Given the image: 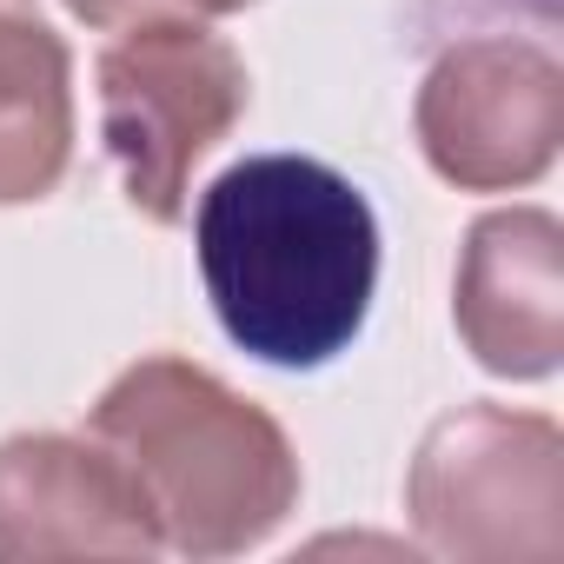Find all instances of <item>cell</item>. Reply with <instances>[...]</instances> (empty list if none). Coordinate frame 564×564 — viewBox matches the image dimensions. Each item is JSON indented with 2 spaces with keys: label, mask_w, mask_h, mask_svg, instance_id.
<instances>
[{
  "label": "cell",
  "mask_w": 564,
  "mask_h": 564,
  "mask_svg": "<svg viewBox=\"0 0 564 564\" xmlns=\"http://www.w3.org/2000/svg\"><path fill=\"white\" fill-rule=\"evenodd\" d=\"M564 232L544 206L485 213L458 252V339L498 379H551L564 359Z\"/></svg>",
  "instance_id": "7"
},
{
  "label": "cell",
  "mask_w": 564,
  "mask_h": 564,
  "mask_svg": "<svg viewBox=\"0 0 564 564\" xmlns=\"http://www.w3.org/2000/svg\"><path fill=\"white\" fill-rule=\"evenodd\" d=\"M419 147L458 193H505L551 173L564 140V67L518 34L458 41L419 87Z\"/></svg>",
  "instance_id": "5"
},
{
  "label": "cell",
  "mask_w": 564,
  "mask_h": 564,
  "mask_svg": "<svg viewBox=\"0 0 564 564\" xmlns=\"http://www.w3.org/2000/svg\"><path fill=\"white\" fill-rule=\"evenodd\" d=\"M419 544L458 564L557 557L564 544V432L544 412L458 405L405 471Z\"/></svg>",
  "instance_id": "4"
},
{
  "label": "cell",
  "mask_w": 564,
  "mask_h": 564,
  "mask_svg": "<svg viewBox=\"0 0 564 564\" xmlns=\"http://www.w3.org/2000/svg\"><path fill=\"white\" fill-rule=\"evenodd\" d=\"M94 80L100 140L120 166L133 213H147L153 226H180L193 206V166L246 113V61L193 14H160L120 28Z\"/></svg>",
  "instance_id": "3"
},
{
  "label": "cell",
  "mask_w": 564,
  "mask_h": 564,
  "mask_svg": "<svg viewBox=\"0 0 564 564\" xmlns=\"http://www.w3.org/2000/svg\"><path fill=\"white\" fill-rule=\"evenodd\" d=\"M160 531L100 438L21 432L0 438V564L41 557H153Z\"/></svg>",
  "instance_id": "6"
},
{
  "label": "cell",
  "mask_w": 564,
  "mask_h": 564,
  "mask_svg": "<svg viewBox=\"0 0 564 564\" xmlns=\"http://www.w3.org/2000/svg\"><path fill=\"white\" fill-rule=\"evenodd\" d=\"M87 438L127 465L160 551L180 557H239L300 505V452L279 419L173 352L127 366L100 392Z\"/></svg>",
  "instance_id": "2"
},
{
  "label": "cell",
  "mask_w": 564,
  "mask_h": 564,
  "mask_svg": "<svg viewBox=\"0 0 564 564\" xmlns=\"http://www.w3.org/2000/svg\"><path fill=\"white\" fill-rule=\"evenodd\" d=\"M87 28H133V21H160V14H239L252 0H67Z\"/></svg>",
  "instance_id": "9"
},
{
  "label": "cell",
  "mask_w": 564,
  "mask_h": 564,
  "mask_svg": "<svg viewBox=\"0 0 564 564\" xmlns=\"http://www.w3.org/2000/svg\"><path fill=\"white\" fill-rule=\"evenodd\" d=\"M206 300L239 352L279 372L339 359L379 286V219L366 193L306 153H252L193 206Z\"/></svg>",
  "instance_id": "1"
},
{
  "label": "cell",
  "mask_w": 564,
  "mask_h": 564,
  "mask_svg": "<svg viewBox=\"0 0 564 564\" xmlns=\"http://www.w3.org/2000/svg\"><path fill=\"white\" fill-rule=\"evenodd\" d=\"M74 160V61L34 0H0V206L61 186Z\"/></svg>",
  "instance_id": "8"
}]
</instances>
